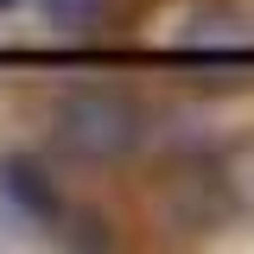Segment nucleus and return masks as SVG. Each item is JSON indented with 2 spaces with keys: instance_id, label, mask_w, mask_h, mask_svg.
Wrapping results in <instances>:
<instances>
[{
  "instance_id": "nucleus-1",
  "label": "nucleus",
  "mask_w": 254,
  "mask_h": 254,
  "mask_svg": "<svg viewBox=\"0 0 254 254\" xmlns=\"http://www.w3.org/2000/svg\"><path fill=\"white\" fill-rule=\"evenodd\" d=\"M146 108L133 102L127 89H108V83H95V89H76L58 102V115H51V140H58L70 159H83V165H121L127 153H140L146 146Z\"/></svg>"
},
{
  "instance_id": "nucleus-2",
  "label": "nucleus",
  "mask_w": 254,
  "mask_h": 254,
  "mask_svg": "<svg viewBox=\"0 0 254 254\" xmlns=\"http://www.w3.org/2000/svg\"><path fill=\"white\" fill-rule=\"evenodd\" d=\"M165 197H172V222L178 229H216L235 210V185H229V172L216 159H185L165 178Z\"/></svg>"
},
{
  "instance_id": "nucleus-3",
  "label": "nucleus",
  "mask_w": 254,
  "mask_h": 254,
  "mask_svg": "<svg viewBox=\"0 0 254 254\" xmlns=\"http://www.w3.org/2000/svg\"><path fill=\"white\" fill-rule=\"evenodd\" d=\"M254 58V13L242 6H197L185 26V64H248Z\"/></svg>"
},
{
  "instance_id": "nucleus-4",
  "label": "nucleus",
  "mask_w": 254,
  "mask_h": 254,
  "mask_svg": "<svg viewBox=\"0 0 254 254\" xmlns=\"http://www.w3.org/2000/svg\"><path fill=\"white\" fill-rule=\"evenodd\" d=\"M0 197H6L19 216L45 222V229H58V222H64V190H58V178H51V165L32 159V153L0 159Z\"/></svg>"
},
{
  "instance_id": "nucleus-5",
  "label": "nucleus",
  "mask_w": 254,
  "mask_h": 254,
  "mask_svg": "<svg viewBox=\"0 0 254 254\" xmlns=\"http://www.w3.org/2000/svg\"><path fill=\"white\" fill-rule=\"evenodd\" d=\"M38 13H45V26L51 32H102L115 19V0H38Z\"/></svg>"
},
{
  "instance_id": "nucleus-6",
  "label": "nucleus",
  "mask_w": 254,
  "mask_h": 254,
  "mask_svg": "<svg viewBox=\"0 0 254 254\" xmlns=\"http://www.w3.org/2000/svg\"><path fill=\"white\" fill-rule=\"evenodd\" d=\"M6 6H19V0H0V13H6Z\"/></svg>"
}]
</instances>
